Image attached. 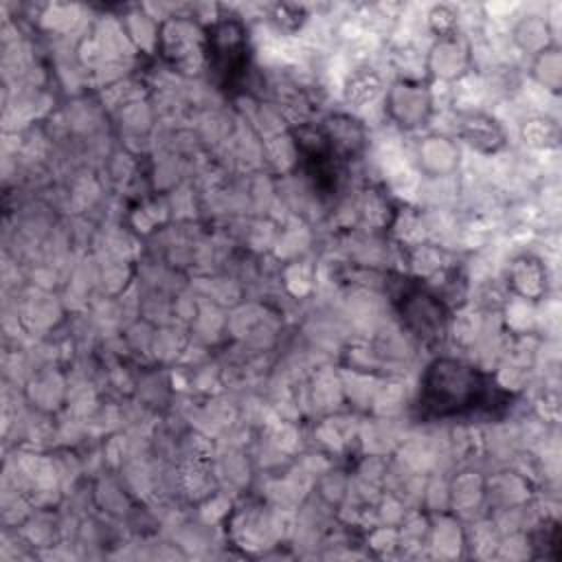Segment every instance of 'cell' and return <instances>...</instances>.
Masks as SVG:
<instances>
[{"mask_svg": "<svg viewBox=\"0 0 562 562\" xmlns=\"http://www.w3.org/2000/svg\"><path fill=\"white\" fill-rule=\"evenodd\" d=\"M483 393V384L472 367L457 360H437L426 373L424 406L437 415L459 413Z\"/></svg>", "mask_w": 562, "mask_h": 562, "instance_id": "1", "label": "cell"}]
</instances>
